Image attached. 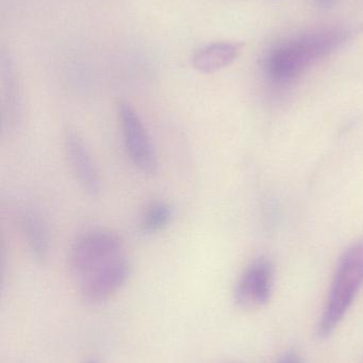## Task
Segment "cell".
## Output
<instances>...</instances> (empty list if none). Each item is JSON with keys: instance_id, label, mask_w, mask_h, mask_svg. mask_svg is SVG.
I'll return each instance as SVG.
<instances>
[{"instance_id": "5b68a950", "label": "cell", "mask_w": 363, "mask_h": 363, "mask_svg": "<svg viewBox=\"0 0 363 363\" xmlns=\"http://www.w3.org/2000/svg\"><path fill=\"white\" fill-rule=\"evenodd\" d=\"M274 270L270 260L264 257L254 260L237 284L234 301L244 311H256L266 306L272 296Z\"/></svg>"}, {"instance_id": "8fae6325", "label": "cell", "mask_w": 363, "mask_h": 363, "mask_svg": "<svg viewBox=\"0 0 363 363\" xmlns=\"http://www.w3.org/2000/svg\"><path fill=\"white\" fill-rule=\"evenodd\" d=\"M276 363H302V359L296 352H288Z\"/></svg>"}, {"instance_id": "6da1fadb", "label": "cell", "mask_w": 363, "mask_h": 363, "mask_svg": "<svg viewBox=\"0 0 363 363\" xmlns=\"http://www.w3.org/2000/svg\"><path fill=\"white\" fill-rule=\"evenodd\" d=\"M342 46V34L335 28L306 34L272 49L264 61V70L276 84H289L311 64Z\"/></svg>"}, {"instance_id": "5bb4252c", "label": "cell", "mask_w": 363, "mask_h": 363, "mask_svg": "<svg viewBox=\"0 0 363 363\" xmlns=\"http://www.w3.org/2000/svg\"><path fill=\"white\" fill-rule=\"evenodd\" d=\"M227 363H238V362H227Z\"/></svg>"}, {"instance_id": "52a82bcc", "label": "cell", "mask_w": 363, "mask_h": 363, "mask_svg": "<svg viewBox=\"0 0 363 363\" xmlns=\"http://www.w3.org/2000/svg\"><path fill=\"white\" fill-rule=\"evenodd\" d=\"M66 157L75 179L89 196H97L102 191V180L89 149L76 132L68 130L64 138Z\"/></svg>"}, {"instance_id": "7a4b0ae2", "label": "cell", "mask_w": 363, "mask_h": 363, "mask_svg": "<svg viewBox=\"0 0 363 363\" xmlns=\"http://www.w3.org/2000/svg\"><path fill=\"white\" fill-rule=\"evenodd\" d=\"M363 285V237L352 243L339 259L318 333L322 338L335 332Z\"/></svg>"}, {"instance_id": "3957f363", "label": "cell", "mask_w": 363, "mask_h": 363, "mask_svg": "<svg viewBox=\"0 0 363 363\" xmlns=\"http://www.w3.org/2000/svg\"><path fill=\"white\" fill-rule=\"evenodd\" d=\"M124 255L123 240L119 235L96 230L79 237L68 256L70 274L80 281L107 262Z\"/></svg>"}, {"instance_id": "9c48e42d", "label": "cell", "mask_w": 363, "mask_h": 363, "mask_svg": "<svg viewBox=\"0 0 363 363\" xmlns=\"http://www.w3.org/2000/svg\"><path fill=\"white\" fill-rule=\"evenodd\" d=\"M21 226L32 257L38 264H44L50 251L48 230L44 220L36 211H27L21 217Z\"/></svg>"}, {"instance_id": "ba28073f", "label": "cell", "mask_w": 363, "mask_h": 363, "mask_svg": "<svg viewBox=\"0 0 363 363\" xmlns=\"http://www.w3.org/2000/svg\"><path fill=\"white\" fill-rule=\"evenodd\" d=\"M238 55V45L226 42L213 43L200 49L194 55L192 64L197 72L213 74L230 65Z\"/></svg>"}, {"instance_id": "7c38bea8", "label": "cell", "mask_w": 363, "mask_h": 363, "mask_svg": "<svg viewBox=\"0 0 363 363\" xmlns=\"http://www.w3.org/2000/svg\"><path fill=\"white\" fill-rule=\"evenodd\" d=\"M336 1L337 0H317L318 4L323 9L332 8Z\"/></svg>"}, {"instance_id": "8992f818", "label": "cell", "mask_w": 363, "mask_h": 363, "mask_svg": "<svg viewBox=\"0 0 363 363\" xmlns=\"http://www.w3.org/2000/svg\"><path fill=\"white\" fill-rule=\"evenodd\" d=\"M131 264L124 255L107 262L81 279V296L87 302L98 304L117 294L129 279Z\"/></svg>"}, {"instance_id": "277c9868", "label": "cell", "mask_w": 363, "mask_h": 363, "mask_svg": "<svg viewBox=\"0 0 363 363\" xmlns=\"http://www.w3.org/2000/svg\"><path fill=\"white\" fill-rule=\"evenodd\" d=\"M117 115L126 151L132 163L145 174H156L159 167L157 153L138 113L131 104L121 101L117 106Z\"/></svg>"}, {"instance_id": "30bf717a", "label": "cell", "mask_w": 363, "mask_h": 363, "mask_svg": "<svg viewBox=\"0 0 363 363\" xmlns=\"http://www.w3.org/2000/svg\"><path fill=\"white\" fill-rule=\"evenodd\" d=\"M174 217V209L168 203L156 202L143 213L141 230L144 234H155L164 230Z\"/></svg>"}, {"instance_id": "4fadbf2b", "label": "cell", "mask_w": 363, "mask_h": 363, "mask_svg": "<svg viewBox=\"0 0 363 363\" xmlns=\"http://www.w3.org/2000/svg\"><path fill=\"white\" fill-rule=\"evenodd\" d=\"M83 363H102V362H99V360L97 359H87L85 360Z\"/></svg>"}]
</instances>
